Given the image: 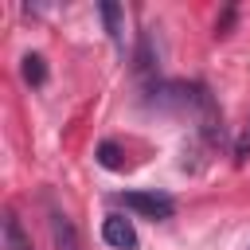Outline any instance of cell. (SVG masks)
I'll return each mask as SVG.
<instances>
[{
	"mask_svg": "<svg viewBox=\"0 0 250 250\" xmlns=\"http://www.w3.org/2000/svg\"><path fill=\"white\" fill-rule=\"evenodd\" d=\"M102 238L113 246V250H137V230H133V219L125 215H105L102 219Z\"/></svg>",
	"mask_w": 250,
	"mask_h": 250,
	"instance_id": "4",
	"label": "cell"
},
{
	"mask_svg": "<svg viewBox=\"0 0 250 250\" xmlns=\"http://www.w3.org/2000/svg\"><path fill=\"white\" fill-rule=\"evenodd\" d=\"M47 227H51V238H55V250H82V238H78V227L66 211H59L55 203H47Z\"/></svg>",
	"mask_w": 250,
	"mask_h": 250,
	"instance_id": "3",
	"label": "cell"
},
{
	"mask_svg": "<svg viewBox=\"0 0 250 250\" xmlns=\"http://www.w3.org/2000/svg\"><path fill=\"white\" fill-rule=\"evenodd\" d=\"M4 242H8V250H35L16 211H8V215H4Z\"/></svg>",
	"mask_w": 250,
	"mask_h": 250,
	"instance_id": "5",
	"label": "cell"
},
{
	"mask_svg": "<svg viewBox=\"0 0 250 250\" xmlns=\"http://www.w3.org/2000/svg\"><path fill=\"white\" fill-rule=\"evenodd\" d=\"M246 156H250V125L242 129V137H238V145H234V160L246 164Z\"/></svg>",
	"mask_w": 250,
	"mask_h": 250,
	"instance_id": "9",
	"label": "cell"
},
{
	"mask_svg": "<svg viewBox=\"0 0 250 250\" xmlns=\"http://www.w3.org/2000/svg\"><path fill=\"white\" fill-rule=\"evenodd\" d=\"M98 164L109 168V172H121V168H125V156H121V148H117L113 141H102V145H98Z\"/></svg>",
	"mask_w": 250,
	"mask_h": 250,
	"instance_id": "8",
	"label": "cell"
},
{
	"mask_svg": "<svg viewBox=\"0 0 250 250\" xmlns=\"http://www.w3.org/2000/svg\"><path fill=\"white\" fill-rule=\"evenodd\" d=\"M188 109H195L199 129H203V137H207L211 145L223 141V113H219V105H215V98H211V90H207L203 82L191 86V105H188Z\"/></svg>",
	"mask_w": 250,
	"mask_h": 250,
	"instance_id": "2",
	"label": "cell"
},
{
	"mask_svg": "<svg viewBox=\"0 0 250 250\" xmlns=\"http://www.w3.org/2000/svg\"><path fill=\"white\" fill-rule=\"evenodd\" d=\"M102 20H105V31H109V39L121 47V39H125V35H121V31H125V23H121V8H117L113 0H105V4H102Z\"/></svg>",
	"mask_w": 250,
	"mask_h": 250,
	"instance_id": "7",
	"label": "cell"
},
{
	"mask_svg": "<svg viewBox=\"0 0 250 250\" xmlns=\"http://www.w3.org/2000/svg\"><path fill=\"white\" fill-rule=\"evenodd\" d=\"M117 203L129 207V211H137V215H145V219H152V223L172 219V211H176L172 195H164V191H156V188H148V191H145V188H137V191H121Z\"/></svg>",
	"mask_w": 250,
	"mask_h": 250,
	"instance_id": "1",
	"label": "cell"
},
{
	"mask_svg": "<svg viewBox=\"0 0 250 250\" xmlns=\"http://www.w3.org/2000/svg\"><path fill=\"white\" fill-rule=\"evenodd\" d=\"M20 74H23L27 86H43V82H47V62H43V55H23Z\"/></svg>",
	"mask_w": 250,
	"mask_h": 250,
	"instance_id": "6",
	"label": "cell"
}]
</instances>
